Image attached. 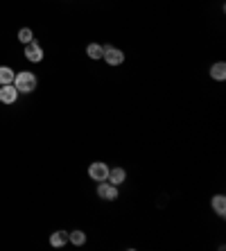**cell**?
Here are the masks:
<instances>
[{"label":"cell","instance_id":"cell-4","mask_svg":"<svg viewBox=\"0 0 226 251\" xmlns=\"http://www.w3.org/2000/svg\"><path fill=\"white\" fill-rule=\"evenodd\" d=\"M98 197L104 201H116L118 199V186L109 181H98Z\"/></svg>","mask_w":226,"mask_h":251},{"label":"cell","instance_id":"cell-9","mask_svg":"<svg viewBox=\"0 0 226 251\" xmlns=\"http://www.w3.org/2000/svg\"><path fill=\"white\" fill-rule=\"evenodd\" d=\"M210 77L217 79V82H224L226 79V64L224 61H215V64L210 66Z\"/></svg>","mask_w":226,"mask_h":251},{"label":"cell","instance_id":"cell-7","mask_svg":"<svg viewBox=\"0 0 226 251\" xmlns=\"http://www.w3.org/2000/svg\"><path fill=\"white\" fill-rule=\"evenodd\" d=\"M106 181L120 188L122 183L127 181V170L120 168V165H116V168H109V176H106Z\"/></svg>","mask_w":226,"mask_h":251},{"label":"cell","instance_id":"cell-8","mask_svg":"<svg viewBox=\"0 0 226 251\" xmlns=\"http://www.w3.org/2000/svg\"><path fill=\"white\" fill-rule=\"evenodd\" d=\"M210 208H213L220 217H224L226 215V197L224 195H215V197L210 199Z\"/></svg>","mask_w":226,"mask_h":251},{"label":"cell","instance_id":"cell-5","mask_svg":"<svg viewBox=\"0 0 226 251\" xmlns=\"http://www.w3.org/2000/svg\"><path fill=\"white\" fill-rule=\"evenodd\" d=\"M25 59L27 61H32V64H39V61H43V48H41V43L32 41V43H25Z\"/></svg>","mask_w":226,"mask_h":251},{"label":"cell","instance_id":"cell-12","mask_svg":"<svg viewBox=\"0 0 226 251\" xmlns=\"http://www.w3.org/2000/svg\"><path fill=\"white\" fill-rule=\"evenodd\" d=\"M68 242H73L75 247L86 245V233H84V231H79V228H75V231H70V233H68Z\"/></svg>","mask_w":226,"mask_h":251},{"label":"cell","instance_id":"cell-10","mask_svg":"<svg viewBox=\"0 0 226 251\" xmlns=\"http://www.w3.org/2000/svg\"><path fill=\"white\" fill-rule=\"evenodd\" d=\"M64 245H68V231H54L50 235V247L59 249V247H64Z\"/></svg>","mask_w":226,"mask_h":251},{"label":"cell","instance_id":"cell-6","mask_svg":"<svg viewBox=\"0 0 226 251\" xmlns=\"http://www.w3.org/2000/svg\"><path fill=\"white\" fill-rule=\"evenodd\" d=\"M18 91L14 84H5V86H0V102L2 104H16V100H18Z\"/></svg>","mask_w":226,"mask_h":251},{"label":"cell","instance_id":"cell-3","mask_svg":"<svg viewBox=\"0 0 226 251\" xmlns=\"http://www.w3.org/2000/svg\"><path fill=\"white\" fill-rule=\"evenodd\" d=\"M88 176L93 179V181H106V176H109V165L104 161H93V163L88 165Z\"/></svg>","mask_w":226,"mask_h":251},{"label":"cell","instance_id":"cell-11","mask_svg":"<svg viewBox=\"0 0 226 251\" xmlns=\"http://www.w3.org/2000/svg\"><path fill=\"white\" fill-rule=\"evenodd\" d=\"M14 73L9 66H0V86H5V84H14Z\"/></svg>","mask_w":226,"mask_h":251},{"label":"cell","instance_id":"cell-13","mask_svg":"<svg viewBox=\"0 0 226 251\" xmlns=\"http://www.w3.org/2000/svg\"><path fill=\"white\" fill-rule=\"evenodd\" d=\"M86 54L91 59H95V61H98V59H102V54H104V46H100V43H88V46H86Z\"/></svg>","mask_w":226,"mask_h":251},{"label":"cell","instance_id":"cell-2","mask_svg":"<svg viewBox=\"0 0 226 251\" xmlns=\"http://www.w3.org/2000/svg\"><path fill=\"white\" fill-rule=\"evenodd\" d=\"M102 59H104L109 66H122L125 64V52L116 46H104V54H102Z\"/></svg>","mask_w":226,"mask_h":251},{"label":"cell","instance_id":"cell-14","mask_svg":"<svg viewBox=\"0 0 226 251\" xmlns=\"http://www.w3.org/2000/svg\"><path fill=\"white\" fill-rule=\"evenodd\" d=\"M18 41L23 43V46H25V43H32V41H34V32H32L29 27H23L21 32H18Z\"/></svg>","mask_w":226,"mask_h":251},{"label":"cell","instance_id":"cell-1","mask_svg":"<svg viewBox=\"0 0 226 251\" xmlns=\"http://www.w3.org/2000/svg\"><path fill=\"white\" fill-rule=\"evenodd\" d=\"M36 84H39V79L29 70H21V73L14 75V86H16L18 93H25V95L32 93V91H36Z\"/></svg>","mask_w":226,"mask_h":251}]
</instances>
